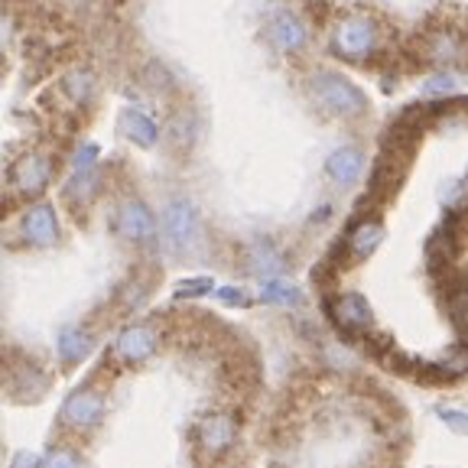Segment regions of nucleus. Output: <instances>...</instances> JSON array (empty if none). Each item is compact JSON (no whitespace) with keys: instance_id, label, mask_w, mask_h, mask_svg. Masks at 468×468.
Instances as JSON below:
<instances>
[{"instance_id":"18","label":"nucleus","mask_w":468,"mask_h":468,"mask_svg":"<svg viewBox=\"0 0 468 468\" xmlns=\"http://www.w3.org/2000/svg\"><path fill=\"white\" fill-rule=\"evenodd\" d=\"M169 137H173L176 146H189L192 137H196V114H189V111H176L173 121H169Z\"/></svg>"},{"instance_id":"14","label":"nucleus","mask_w":468,"mask_h":468,"mask_svg":"<svg viewBox=\"0 0 468 468\" xmlns=\"http://www.w3.org/2000/svg\"><path fill=\"white\" fill-rule=\"evenodd\" d=\"M380 238H384V228H380V221H361V225L351 228L345 248L351 250V257H367V254H374V250H378Z\"/></svg>"},{"instance_id":"4","label":"nucleus","mask_w":468,"mask_h":468,"mask_svg":"<svg viewBox=\"0 0 468 468\" xmlns=\"http://www.w3.org/2000/svg\"><path fill=\"white\" fill-rule=\"evenodd\" d=\"M114 231L124 238V241H133V244H146L154 241L156 234V221L150 215L140 198H127L121 208H117V218H114Z\"/></svg>"},{"instance_id":"5","label":"nucleus","mask_w":468,"mask_h":468,"mask_svg":"<svg viewBox=\"0 0 468 468\" xmlns=\"http://www.w3.org/2000/svg\"><path fill=\"white\" fill-rule=\"evenodd\" d=\"M52 179V163L43 154H27L10 169V189L20 196H39Z\"/></svg>"},{"instance_id":"11","label":"nucleus","mask_w":468,"mask_h":468,"mask_svg":"<svg viewBox=\"0 0 468 468\" xmlns=\"http://www.w3.org/2000/svg\"><path fill=\"white\" fill-rule=\"evenodd\" d=\"M325 173H329L338 186H351L365 173V156H361V150H355V146H342V150H335V154L325 160Z\"/></svg>"},{"instance_id":"9","label":"nucleus","mask_w":468,"mask_h":468,"mask_svg":"<svg viewBox=\"0 0 468 468\" xmlns=\"http://www.w3.org/2000/svg\"><path fill=\"white\" fill-rule=\"evenodd\" d=\"M329 315L338 322V329L345 332H365L371 325V306L361 300L358 292H348V296H338L335 303H325Z\"/></svg>"},{"instance_id":"10","label":"nucleus","mask_w":468,"mask_h":468,"mask_svg":"<svg viewBox=\"0 0 468 468\" xmlns=\"http://www.w3.org/2000/svg\"><path fill=\"white\" fill-rule=\"evenodd\" d=\"M267 39L277 46L280 52H300L309 43V33L292 14H277L267 27Z\"/></svg>"},{"instance_id":"3","label":"nucleus","mask_w":468,"mask_h":468,"mask_svg":"<svg viewBox=\"0 0 468 468\" xmlns=\"http://www.w3.org/2000/svg\"><path fill=\"white\" fill-rule=\"evenodd\" d=\"M101 417H104V397L91 388L75 390L66 400V407H62V426L75 432L95 430V426L101 423Z\"/></svg>"},{"instance_id":"19","label":"nucleus","mask_w":468,"mask_h":468,"mask_svg":"<svg viewBox=\"0 0 468 468\" xmlns=\"http://www.w3.org/2000/svg\"><path fill=\"white\" fill-rule=\"evenodd\" d=\"M144 81L154 88V91H160V95L173 91V75H169V69L163 66V62H150V66L144 69Z\"/></svg>"},{"instance_id":"26","label":"nucleus","mask_w":468,"mask_h":468,"mask_svg":"<svg viewBox=\"0 0 468 468\" xmlns=\"http://www.w3.org/2000/svg\"><path fill=\"white\" fill-rule=\"evenodd\" d=\"M14 468H37V459H33L29 452H23V455H16Z\"/></svg>"},{"instance_id":"21","label":"nucleus","mask_w":468,"mask_h":468,"mask_svg":"<svg viewBox=\"0 0 468 468\" xmlns=\"http://www.w3.org/2000/svg\"><path fill=\"white\" fill-rule=\"evenodd\" d=\"M46 468H81L79 452H75V449H66V446L52 449L49 459H46Z\"/></svg>"},{"instance_id":"8","label":"nucleus","mask_w":468,"mask_h":468,"mask_svg":"<svg viewBox=\"0 0 468 468\" xmlns=\"http://www.w3.org/2000/svg\"><path fill=\"white\" fill-rule=\"evenodd\" d=\"M20 228H23V238H27L33 248H49L58 238V221L49 205H33V208H27L20 218Z\"/></svg>"},{"instance_id":"16","label":"nucleus","mask_w":468,"mask_h":468,"mask_svg":"<svg viewBox=\"0 0 468 468\" xmlns=\"http://www.w3.org/2000/svg\"><path fill=\"white\" fill-rule=\"evenodd\" d=\"M88 351H91V338L85 332L81 329L62 332V338H58V358L66 361V365H79Z\"/></svg>"},{"instance_id":"6","label":"nucleus","mask_w":468,"mask_h":468,"mask_svg":"<svg viewBox=\"0 0 468 468\" xmlns=\"http://www.w3.org/2000/svg\"><path fill=\"white\" fill-rule=\"evenodd\" d=\"M163 225H166L169 241H173L176 250H189L198 238V215L189 202L183 198H173L166 205V215H163Z\"/></svg>"},{"instance_id":"24","label":"nucleus","mask_w":468,"mask_h":468,"mask_svg":"<svg viewBox=\"0 0 468 468\" xmlns=\"http://www.w3.org/2000/svg\"><path fill=\"white\" fill-rule=\"evenodd\" d=\"M442 420H446V423L452 426V430L468 432V417H465V413H452V410H449V413H442Z\"/></svg>"},{"instance_id":"7","label":"nucleus","mask_w":468,"mask_h":468,"mask_svg":"<svg viewBox=\"0 0 468 468\" xmlns=\"http://www.w3.org/2000/svg\"><path fill=\"white\" fill-rule=\"evenodd\" d=\"M156 345H160L156 329L140 322V325H131V329L121 332V338H117V345H114V355L124 361V365H140V361H146L154 355Z\"/></svg>"},{"instance_id":"15","label":"nucleus","mask_w":468,"mask_h":468,"mask_svg":"<svg viewBox=\"0 0 468 468\" xmlns=\"http://www.w3.org/2000/svg\"><path fill=\"white\" fill-rule=\"evenodd\" d=\"M98 186H101V176H98V166L95 169H81V173H72L66 186V198L72 205H88L91 198L98 196Z\"/></svg>"},{"instance_id":"2","label":"nucleus","mask_w":468,"mask_h":468,"mask_svg":"<svg viewBox=\"0 0 468 468\" xmlns=\"http://www.w3.org/2000/svg\"><path fill=\"white\" fill-rule=\"evenodd\" d=\"M378 23L371 16L361 14H348L335 23V33H332V46L342 58L348 62H365L374 49H378Z\"/></svg>"},{"instance_id":"1","label":"nucleus","mask_w":468,"mask_h":468,"mask_svg":"<svg viewBox=\"0 0 468 468\" xmlns=\"http://www.w3.org/2000/svg\"><path fill=\"white\" fill-rule=\"evenodd\" d=\"M309 95L332 117H361L367 111V98L338 72H315L309 81Z\"/></svg>"},{"instance_id":"22","label":"nucleus","mask_w":468,"mask_h":468,"mask_svg":"<svg viewBox=\"0 0 468 468\" xmlns=\"http://www.w3.org/2000/svg\"><path fill=\"white\" fill-rule=\"evenodd\" d=\"M423 91L430 98H436V95H452V91H455V75H449V72L432 75V79L423 85Z\"/></svg>"},{"instance_id":"13","label":"nucleus","mask_w":468,"mask_h":468,"mask_svg":"<svg viewBox=\"0 0 468 468\" xmlns=\"http://www.w3.org/2000/svg\"><path fill=\"white\" fill-rule=\"evenodd\" d=\"M462 39L459 33H432L430 43H426V62H436V66H452L462 58Z\"/></svg>"},{"instance_id":"20","label":"nucleus","mask_w":468,"mask_h":468,"mask_svg":"<svg viewBox=\"0 0 468 468\" xmlns=\"http://www.w3.org/2000/svg\"><path fill=\"white\" fill-rule=\"evenodd\" d=\"M263 300L280 303V306H292V303H300V292L286 283H277V280H267V283H263Z\"/></svg>"},{"instance_id":"25","label":"nucleus","mask_w":468,"mask_h":468,"mask_svg":"<svg viewBox=\"0 0 468 468\" xmlns=\"http://www.w3.org/2000/svg\"><path fill=\"white\" fill-rule=\"evenodd\" d=\"M198 290H212V283L208 280H189V283H183V292H189V296H196Z\"/></svg>"},{"instance_id":"17","label":"nucleus","mask_w":468,"mask_h":468,"mask_svg":"<svg viewBox=\"0 0 468 468\" xmlns=\"http://www.w3.org/2000/svg\"><path fill=\"white\" fill-rule=\"evenodd\" d=\"M62 91H66L75 104H88L95 98V75L75 69V72H69L66 79H62Z\"/></svg>"},{"instance_id":"12","label":"nucleus","mask_w":468,"mask_h":468,"mask_svg":"<svg viewBox=\"0 0 468 468\" xmlns=\"http://www.w3.org/2000/svg\"><path fill=\"white\" fill-rule=\"evenodd\" d=\"M121 133H124L127 140H133L137 146H144V150H150V146L156 144V137H160L156 124L144 111H124V117H121Z\"/></svg>"},{"instance_id":"23","label":"nucleus","mask_w":468,"mask_h":468,"mask_svg":"<svg viewBox=\"0 0 468 468\" xmlns=\"http://www.w3.org/2000/svg\"><path fill=\"white\" fill-rule=\"evenodd\" d=\"M218 296L228 303V306H248L250 303V296H244V290H234V286H225Z\"/></svg>"}]
</instances>
